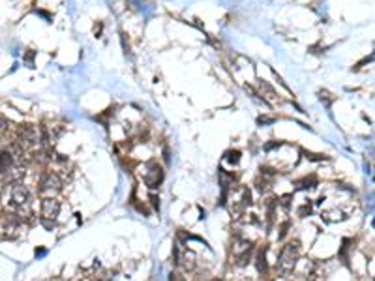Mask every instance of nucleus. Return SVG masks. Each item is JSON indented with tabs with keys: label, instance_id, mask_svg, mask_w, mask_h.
Wrapping results in <instances>:
<instances>
[{
	"label": "nucleus",
	"instance_id": "9d476101",
	"mask_svg": "<svg viewBox=\"0 0 375 281\" xmlns=\"http://www.w3.org/2000/svg\"><path fill=\"white\" fill-rule=\"evenodd\" d=\"M259 88H261V92H264V99H266V101H270V103H276V99H278L276 98V92L272 90L269 85L261 83V85H259Z\"/></svg>",
	"mask_w": 375,
	"mask_h": 281
},
{
	"label": "nucleus",
	"instance_id": "20e7f679",
	"mask_svg": "<svg viewBox=\"0 0 375 281\" xmlns=\"http://www.w3.org/2000/svg\"><path fill=\"white\" fill-rule=\"evenodd\" d=\"M10 199H12L15 208L28 206L30 204V190L23 182L12 184V188H10Z\"/></svg>",
	"mask_w": 375,
	"mask_h": 281
},
{
	"label": "nucleus",
	"instance_id": "2eb2a0df",
	"mask_svg": "<svg viewBox=\"0 0 375 281\" xmlns=\"http://www.w3.org/2000/svg\"><path fill=\"white\" fill-rule=\"evenodd\" d=\"M306 157L311 161H323L325 159V156H321V154H308V152H306Z\"/></svg>",
	"mask_w": 375,
	"mask_h": 281
},
{
	"label": "nucleus",
	"instance_id": "6e6552de",
	"mask_svg": "<svg viewBox=\"0 0 375 281\" xmlns=\"http://www.w3.org/2000/svg\"><path fill=\"white\" fill-rule=\"evenodd\" d=\"M321 217H323V221H327V223H340V221H343V219H347V214H345L342 208H330V210L321 212Z\"/></svg>",
	"mask_w": 375,
	"mask_h": 281
},
{
	"label": "nucleus",
	"instance_id": "4468645a",
	"mask_svg": "<svg viewBox=\"0 0 375 281\" xmlns=\"http://www.w3.org/2000/svg\"><path fill=\"white\" fill-rule=\"evenodd\" d=\"M309 212H311V206H309V204H302V206L298 208V216L304 217V216H308Z\"/></svg>",
	"mask_w": 375,
	"mask_h": 281
},
{
	"label": "nucleus",
	"instance_id": "f3484780",
	"mask_svg": "<svg viewBox=\"0 0 375 281\" xmlns=\"http://www.w3.org/2000/svg\"><path fill=\"white\" fill-rule=\"evenodd\" d=\"M270 122H274V118H266V117L259 118V124H270Z\"/></svg>",
	"mask_w": 375,
	"mask_h": 281
},
{
	"label": "nucleus",
	"instance_id": "423d86ee",
	"mask_svg": "<svg viewBox=\"0 0 375 281\" xmlns=\"http://www.w3.org/2000/svg\"><path fill=\"white\" fill-rule=\"evenodd\" d=\"M175 259H177L178 264L184 270H188V272H191V270L195 268V264H197V255H195V251H191V249H184L182 255H180L178 251H175Z\"/></svg>",
	"mask_w": 375,
	"mask_h": 281
},
{
	"label": "nucleus",
	"instance_id": "dca6fc26",
	"mask_svg": "<svg viewBox=\"0 0 375 281\" xmlns=\"http://www.w3.org/2000/svg\"><path fill=\"white\" fill-rule=\"evenodd\" d=\"M278 204H282V206H285V208H287V206L291 204V195H283L282 199L278 201Z\"/></svg>",
	"mask_w": 375,
	"mask_h": 281
},
{
	"label": "nucleus",
	"instance_id": "f8f14e48",
	"mask_svg": "<svg viewBox=\"0 0 375 281\" xmlns=\"http://www.w3.org/2000/svg\"><path fill=\"white\" fill-rule=\"evenodd\" d=\"M225 161H229V163L237 165L238 161H240V152H238V150L227 152V154H225Z\"/></svg>",
	"mask_w": 375,
	"mask_h": 281
},
{
	"label": "nucleus",
	"instance_id": "f257e3e1",
	"mask_svg": "<svg viewBox=\"0 0 375 281\" xmlns=\"http://www.w3.org/2000/svg\"><path fill=\"white\" fill-rule=\"evenodd\" d=\"M298 255H300V244L296 242H289L285 244L282 249V253H280V257H278V262L276 266L278 270L282 272V274H291L293 272V268L296 266V261H298Z\"/></svg>",
	"mask_w": 375,
	"mask_h": 281
},
{
	"label": "nucleus",
	"instance_id": "7ed1b4c3",
	"mask_svg": "<svg viewBox=\"0 0 375 281\" xmlns=\"http://www.w3.org/2000/svg\"><path fill=\"white\" fill-rule=\"evenodd\" d=\"M231 251H233L235 262L240 264V266H244V264H248V259H250V255H251V244L248 242V240H244V238H235Z\"/></svg>",
	"mask_w": 375,
	"mask_h": 281
},
{
	"label": "nucleus",
	"instance_id": "9b49d317",
	"mask_svg": "<svg viewBox=\"0 0 375 281\" xmlns=\"http://www.w3.org/2000/svg\"><path fill=\"white\" fill-rule=\"evenodd\" d=\"M315 178H304V180H298L296 182V190H311V188H315Z\"/></svg>",
	"mask_w": 375,
	"mask_h": 281
},
{
	"label": "nucleus",
	"instance_id": "ddd939ff",
	"mask_svg": "<svg viewBox=\"0 0 375 281\" xmlns=\"http://www.w3.org/2000/svg\"><path fill=\"white\" fill-rule=\"evenodd\" d=\"M8 128H10V122H8L6 118L0 115V135H2V133H6Z\"/></svg>",
	"mask_w": 375,
	"mask_h": 281
},
{
	"label": "nucleus",
	"instance_id": "f03ea898",
	"mask_svg": "<svg viewBox=\"0 0 375 281\" xmlns=\"http://www.w3.org/2000/svg\"><path fill=\"white\" fill-rule=\"evenodd\" d=\"M62 178L57 173H43L40 178V191L47 193L49 197H53L57 191L62 190Z\"/></svg>",
	"mask_w": 375,
	"mask_h": 281
},
{
	"label": "nucleus",
	"instance_id": "1a4fd4ad",
	"mask_svg": "<svg viewBox=\"0 0 375 281\" xmlns=\"http://www.w3.org/2000/svg\"><path fill=\"white\" fill-rule=\"evenodd\" d=\"M255 264H257V270L261 272V274H266V270H269V264H266V257H264V251L261 249L259 253H257L255 257Z\"/></svg>",
	"mask_w": 375,
	"mask_h": 281
},
{
	"label": "nucleus",
	"instance_id": "0eeeda50",
	"mask_svg": "<svg viewBox=\"0 0 375 281\" xmlns=\"http://www.w3.org/2000/svg\"><path fill=\"white\" fill-rule=\"evenodd\" d=\"M146 167H148L150 171L145 175V184L150 188V190H156V188H159V184H162L164 173H162V169H159L156 163H148Z\"/></svg>",
	"mask_w": 375,
	"mask_h": 281
},
{
	"label": "nucleus",
	"instance_id": "39448f33",
	"mask_svg": "<svg viewBox=\"0 0 375 281\" xmlns=\"http://www.w3.org/2000/svg\"><path fill=\"white\" fill-rule=\"evenodd\" d=\"M60 201H57L55 197H45L41 201V219H47V221H55L57 217L60 216Z\"/></svg>",
	"mask_w": 375,
	"mask_h": 281
},
{
	"label": "nucleus",
	"instance_id": "a211bd4d",
	"mask_svg": "<svg viewBox=\"0 0 375 281\" xmlns=\"http://www.w3.org/2000/svg\"><path fill=\"white\" fill-rule=\"evenodd\" d=\"M214 281H222V279H214Z\"/></svg>",
	"mask_w": 375,
	"mask_h": 281
}]
</instances>
